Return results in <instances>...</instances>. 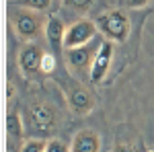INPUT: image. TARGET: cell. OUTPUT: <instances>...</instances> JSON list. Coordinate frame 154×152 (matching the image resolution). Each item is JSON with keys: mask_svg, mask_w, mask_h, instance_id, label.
<instances>
[{"mask_svg": "<svg viewBox=\"0 0 154 152\" xmlns=\"http://www.w3.org/2000/svg\"><path fill=\"white\" fill-rule=\"evenodd\" d=\"M45 152H70V146L60 138H51V140H48Z\"/></svg>", "mask_w": 154, "mask_h": 152, "instance_id": "13", "label": "cell"}, {"mask_svg": "<svg viewBox=\"0 0 154 152\" xmlns=\"http://www.w3.org/2000/svg\"><path fill=\"white\" fill-rule=\"evenodd\" d=\"M97 33L95 21L88 19H80L76 23H72L66 31V39H64V49H76V47H84L91 43V39Z\"/></svg>", "mask_w": 154, "mask_h": 152, "instance_id": "3", "label": "cell"}, {"mask_svg": "<svg viewBox=\"0 0 154 152\" xmlns=\"http://www.w3.org/2000/svg\"><path fill=\"white\" fill-rule=\"evenodd\" d=\"M148 2H123L121 6H131V8H138V6H146Z\"/></svg>", "mask_w": 154, "mask_h": 152, "instance_id": "18", "label": "cell"}, {"mask_svg": "<svg viewBox=\"0 0 154 152\" xmlns=\"http://www.w3.org/2000/svg\"><path fill=\"white\" fill-rule=\"evenodd\" d=\"M99 51V47H93L91 43L84 47H76V49H66V62H68V68L74 72H84L93 68V62H95V56Z\"/></svg>", "mask_w": 154, "mask_h": 152, "instance_id": "7", "label": "cell"}, {"mask_svg": "<svg viewBox=\"0 0 154 152\" xmlns=\"http://www.w3.org/2000/svg\"><path fill=\"white\" fill-rule=\"evenodd\" d=\"M12 25H14L17 35L21 37V39H25V41H33L41 33V21H39V17H37L35 12L27 11V8L25 11H19L14 14Z\"/></svg>", "mask_w": 154, "mask_h": 152, "instance_id": "4", "label": "cell"}, {"mask_svg": "<svg viewBox=\"0 0 154 152\" xmlns=\"http://www.w3.org/2000/svg\"><path fill=\"white\" fill-rule=\"evenodd\" d=\"M70 152H101V138L95 129H80L70 144Z\"/></svg>", "mask_w": 154, "mask_h": 152, "instance_id": "10", "label": "cell"}, {"mask_svg": "<svg viewBox=\"0 0 154 152\" xmlns=\"http://www.w3.org/2000/svg\"><path fill=\"white\" fill-rule=\"evenodd\" d=\"M45 148H48V142L31 138V140H27L21 146V152H45Z\"/></svg>", "mask_w": 154, "mask_h": 152, "instance_id": "12", "label": "cell"}, {"mask_svg": "<svg viewBox=\"0 0 154 152\" xmlns=\"http://www.w3.org/2000/svg\"><path fill=\"white\" fill-rule=\"evenodd\" d=\"M27 11H48L49 8V0H31V2H25L23 4Z\"/></svg>", "mask_w": 154, "mask_h": 152, "instance_id": "15", "label": "cell"}, {"mask_svg": "<svg viewBox=\"0 0 154 152\" xmlns=\"http://www.w3.org/2000/svg\"><path fill=\"white\" fill-rule=\"evenodd\" d=\"M111 152H138V150H136L134 146H130V144H117Z\"/></svg>", "mask_w": 154, "mask_h": 152, "instance_id": "16", "label": "cell"}, {"mask_svg": "<svg viewBox=\"0 0 154 152\" xmlns=\"http://www.w3.org/2000/svg\"><path fill=\"white\" fill-rule=\"evenodd\" d=\"M6 129H8V136H11L14 142H19L25 134V126H23V119L19 113H11L6 117Z\"/></svg>", "mask_w": 154, "mask_h": 152, "instance_id": "11", "label": "cell"}, {"mask_svg": "<svg viewBox=\"0 0 154 152\" xmlns=\"http://www.w3.org/2000/svg\"><path fill=\"white\" fill-rule=\"evenodd\" d=\"M45 51L35 43H27V45L19 51V70L25 76H33L37 72H41V62H43Z\"/></svg>", "mask_w": 154, "mask_h": 152, "instance_id": "5", "label": "cell"}, {"mask_svg": "<svg viewBox=\"0 0 154 152\" xmlns=\"http://www.w3.org/2000/svg\"><path fill=\"white\" fill-rule=\"evenodd\" d=\"M150 152H154V148H152V150H150Z\"/></svg>", "mask_w": 154, "mask_h": 152, "instance_id": "19", "label": "cell"}, {"mask_svg": "<svg viewBox=\"0 0 154 152\" xmlns=\"http://www.w3.org/2000/svg\"><path fill=\"white\" fill-rule=\"evenodd\" d=\"M97 31L105 35L107 41L111 43H123L130 37V19L123 11H109L103 12L95 19Z\"/></svg>", "mask_w": 154, "mask_h": 152, "instance_id": "1", "label": "cell"}, {"mask_svg": "<svg viewBox=\"0 0 154 152\" xmlns=\"http://www.w3.org/2000/svg\"><path fill=\"white\" fill-rule=\"evenodd\" d=\"M111 62H113V43L105 39V41H101L99 51L95 56V62H93V68H91V80L95 84L105 80L107 72L111 68Z\"/></svg>", "mask_w": 154, "mask_h": 152, "instance_id": "6", "label": "cell"}, {"mask_svg": "<svg viewBox=\"0 0 154 152\" xmlns=\"http://www.w3.org/2000/svg\"><path fill=\"white\" fill-rule=\"evenodd\" d=\"M27 121H29L31 132H35V134H51L56 129V123H58V113L48 103H37V105L29 107Z\"/></svg>", "mask_w": 154, "mask_h": 152, "instance_id": "2", "label": "cell"}, {"mask_svg": "<svg viewBox=\"0 0 154 152\" xmlns=\"http://www.w3.org/2000/svg\"><path fill=\"white\" fill-rule=\"evenodd\" d=\"M66 31H68V27L64 25V21L60 19L58 14H49L48 23H45V37H48V43L54 54H60L64 49Z\"/></svg>", "mask_w": 154, "mask_h": 152, "instance_id": "9", "label": "cell"}, {"mask_svg": "<svg viewBox=\"0 0 154 152\" xmlns=\"http://www.w3.org/2000/svg\"><path fill=\"white\" fill-rule=\"evenodd\" d=\"M54 70H56V56H54L51 51H45L43 62H41V72H43V74H51Z\"/></svg>", "mask_w": 154, "mask_h": 152, "instance_id": "14", "label": "cell"}, {"mask_svg": "<svg viewBox=\"0 0 154 152\" xmlns=\"http://www.w3.org/2000/svg\"><path fill=\"white\" fill-rule=\"evenodd\" d=\"M66 103H68V109L76 115H86L95 109V99L84 86H72L66 93Z\"/></svg>", "mask_w": 154, "mask_h": 152, "instance_id": "8", "label": "cell"}, {"mask_svg": "<svg viewBox=\"0 0 154 152\" xmlns=\"http://www.w3.org/2000/svg\"><path fill=\"white\" fill-rule=\"evenodd\" d=\"M70 6L78 8V11H86V8H91V2H70Z\"/></svg>", "mask_w": 154, "mask_h": 152, "instance_id": "17", "label": "cell"}]
</instances>
